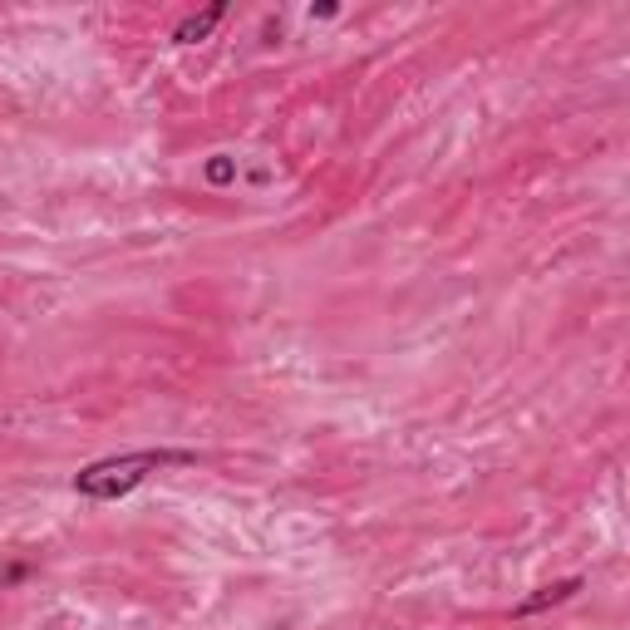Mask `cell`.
Returning a JSON list of instances; mask_svg holds the SVG:
<instances>
[{
	"label": "cell",
	"mask_w": 630,
	"mask_h": 630,
	"mask_svg": "<svg viewBox=\"0 0 630 630\" xmlns=\"http://www.w3.org/2000/svg\"><path fill=\"white\" fill-rule=\"evenodd\" d=\"M197 463V453L187 448H138V453H118V458H98L89 468L74 472V492L89 502H118L133 488H143L158 468H187Z\"/></svg>",
	"instance_id": "obj_1"
},
{
	"label": "cell",
	"mask_w": 630,
	"mask_h": 630,
	"mask_svg": "<svg viewBox=\"0 0 630 630\" xmlns=\"http://www.w3.org/2000/svg\"><path fill=\"white\" fill-rule=\"evenodd\" d=\"M581 591V576H567V581H551V586H537L527 600H517L512 606V616H537V610H547V606H561V600H571Z\"/></svg>",
	"instance_id": "obj_2"
},
{
	"label": "cell",
	"mask_w": 630,
	"mask_h": 630,
	"mask_svg": "<svg viewBox=\"0 0 630 630\" xmlns=\"http://www.w3.org/2000/svg\"><path fill=\"white\" fill-rule=\"evenodd\" d=\"M222 15H226V5H222V0H217V5H207L202 15H187L183 25L173 30V39H177V45H197V39H207V35H212V30H217V20H222Z\"/></svg>",
	"instance_id": "obj_3"
},
{
	"label": "cell",
	"mask_w": 630,
	"mask_h": 630,
	"mask_svg": "<svg viewBox=\"0 0 630 630\" xmlns=\"http://www.w3.org/2000/svg\"><path fill=\"white\" fill-rule=\"evenodd\" d=\"M25 576H30L25 561H15V567H0V586H15V581H25Z\"/></svg>",
	"instance_id": "obj_4"
},
{
	"label": "cell",
	"mask_w": 630,
	"mask_h": 630,
	"mask_svg": "<svg viewBox=\"0 0 630 630\" xmlns=\"http://www.w3.org/2000/svg\"><path fill=\"white\" fill-rule=\"evenodd\" d=\"M207 177H212V183H226V177H232V163H226V158H212V163H207Z\"/></svg>",
	"instance_id": "obj_5"
}]
</instances>
